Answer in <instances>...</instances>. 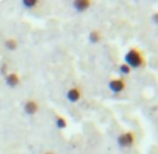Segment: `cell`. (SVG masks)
<instances>
[{"label": "cell", "mask_w": 158, "mask_h": 154, "mask_svg": "<svg viewBox=\"0 0 158 154\" xmlns=\"http://www.w3.org/2000/svg\"><path fill=\"white\" fill-rule=\"evenodd\" d=\"M123 63H126L130 69H140L144 66L146 60H144V56L140 50L136 49V48H131V49H129L127 52H126L125 62Z\"/></svg>", "instance_id": "cell-1"}, {"label": "cell", "mask_w": 158, "mask_h": 154, "mask_svg": "<svg viewBox=\"0 0 158 154\" xmlns=\"http://www.w3.org/2000/svg\"><path fill=\"white\" fill-rule=\"evenodd\" d=\"M134 144V133L133 132H125L118 136V146L120 148H129Z\"/></svg>", "instance_id": "cell-2"}, {"label": "cell", "mask_w": 158, "mask_h": 154, "mask_svg": "<svg viewBox=\"0 0 158 154\" xmlns=\"http://www.w3.org/2000/svg\"><path fill=\"white\" fill-rule=\"evenodd\" d=\"M108 87L112 92L118 94V92H122L126 88V83L122 77H116V79H110L109 83H108Z\"/></svg>", "instance_id": "cell-3"}, {"label": "cell", "mask_w": 158, "mask_h": 154, "mask_svg": "<svg viewBox=\"0 0 158 154\" xmlns=\"http://www.w3.org/2000/svg\"><path fill=\"white\" fill-rule=\"evenodd\" d=\"M38 111H39V104L36 100H27L24 102V112L27 113V115L32 116V115H35Z\"/></svg>", "instance_id": "cell-4"}, {"label": "cell", "mask_w": 158, "mask_h": 154, "mask_svg": "<svg viewBox=\"0 0 158 154\" xmlns=\"http://www.w3.org/2000/svg\"><path fill=\"white\" fill-rule=\"evenodd\" d=\"M66 98H67V101H69V102H72V104H74V102L80 101V98H81V88H80V87H72V88H69V90H67V94H66Z\"/></svg>", "instance_id": "cell-5"}, {"label": "cell", "mask_w": 158, "mask_h": 154, "mask_svg": "<svg viewBox=\"0 0 158 154\" xmlns=\"http://www.w3.org/2000/svg\"><path fill=\"white\" fill-rule=\"evenodd\" d=\"M89 6H91V2H89V0H74V2H73V7H74V10L78 13L87 11V10L89 9Z\"/></svg>", "instance_id": "cell-6"}, {"label": "cell", "mask_w": 158, "mask_h": 154, "mask_svg": "<svg viewBox=\"0 0 158 154\" xmlns=\"http://www.w3.org/2000/svg\"><path fill=\"white\" fill-rule=\"evenodd\" d=\"M4 79H6V84L10 88H15L20 84V76L17 73H9V74H6Z\"/></svg>", "instance_id": "cell-7"}, {"label": "cell", "mask_w": 158, "mask_h": 154, "mask_svg": "<svg viewBox=\"0 0 158 154\" xmlns=\"http://www.w3.org/2000/svg\"><path fill=\"white\" fill-rule=\"evenodd\" d=\"M101 38H102V35H101V32H99L98 30H93L91 32H89V35H88V39H89L91 44H98V42L101 41Z\"/></svg>", "instance_id": "cell-8"}, {"label": "cell", "mask_w": 158, "mask_h": 154, "mask_svg": "<svg viewBox=\"0 0 158 154\" xmlns=\"http://www.w3.org/2000/svg\"><path fill=\"white\" fill-rule=\"evenodd\" d=\"M4 46H6L7 50H15L18 48V42L15 38H7L4 41Z\"/></svg>", "instance_id": "cell-9"}, {"label": "cell", "mask_w": 158, "mask_h": 154, "mask_svg": "<svg viewBox=\"0 0 158 154\" xmlns=\"http://www.w3.org/2000/svg\"><path fill=\"white\" fill-rule=\"evenodd\" d=\"M21 3H23V6H24L25 9H35L39 4V2L38 0H23Z\"/></svg>", "instance_id": "cell-10"}, {"label": "cell", "mask_w": 158, "mask_h": 154, "mask_svg": "<svg viewBox=\"0 0 158 154\" xmlns=\"http://www.w3.org/2000/svg\"><path fill=\"white\" fill-rule=\"evenodd\" d=\"M56 126L59 127V129H64V127L67 126V122H66V119L62 118V116H56Z\"/></svg>", "instance_id": "cell-11"}, {"label": "cell", "mask_w": 158, "mask_h": 154, "mask_svg": "<svg viewBox=\"0 0 158 154\" xmlns=\"http://www.w3.org/2000/svg\"><path fill=\"white\" fill-rule=\"evenodd\" d=\"M119 71H120L122 74H129V73L131 71V69L129 67V66L126 65V63H122V65L119 66Z\"/></svg>", "instance_id": "cell-12"}, {"label": "cell", "mask_w": 158, "mask_h": 154, "mask_svg": "<svg viewBox=\"0 0 158 154\" xmlns=\"http://www.w3.org/2000/svg\"><path fill=\"white\" fill-rule=\"evenodd\" d=\"M151 18H152V21H154V24H157V25H158V11H157V13H154Z\"/></svg>", "instance_id": "cell-13"}, {"label": "cell", "mask_w": 158, "mask_h": 154, "mask_svg": "<svg viewBox=\"0 0 158 154\" xmlns=\"http://www.w3.org/2000/svg\"><path fill=\"white\" fill-rule=\"evenodd\" d=\"M44 154H55V153H53V151H45Z\"/></svg>", "instance_id": "cell-14"}]
</instances>
